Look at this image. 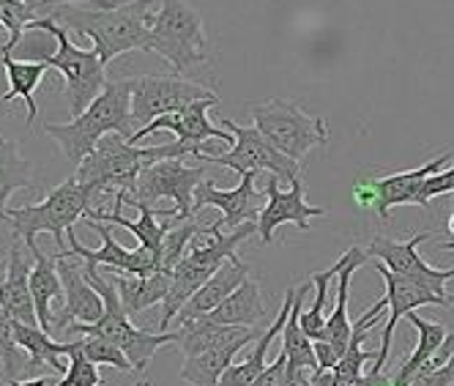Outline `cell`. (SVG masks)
<instances>
[{"instance_id":"23","label":"cell","mask_w":454,"mask_h":386,"mask_svg":"<svg viewBox=\"0 0 454 386\" xmlns=\"http://www.w3.org/2000/svg\"><path fill=\"white\" fill-rule=\"evenodd\" d=\"M370 261V252L362 249V247H350L348 252H342L337 257V277H340V288H337V304L326 320V335H323V340L332 343L334 351L340 353V357H345V351L350 345V335H353V324L348 318V302H350V277L359 272L364 264Z\"/></svg>"},{"instance_id":"39","label":"cell","mask_w":454,"mask_h":386,"mask_svg":"<svg viewBox=\"0 0 454 386\" xmlns=\"http://www.w3.org/2000/svg\"><path fill=\"white\" fill-rule=\"evenodd\" d=\"M451 192H454V168H446L438 176L427 178V184H425V201L430 203L433 198L451 195Z\"/></svg>"},{"instance_id":"1","label":"cell","mask_w":454,"mask_h":386,"mask_svg":"<svg viewBox=\"0 0 454 386\" xmlns=\"http://www.w3.org/2000/svg\"><path fill=\"white\" fill-rule=\"evenodd\" d=\"M192 151L181 143L170 146H132L123 135H107L96 151L77 168V181L85 189L90 209H96L105 195H135V186L143 170L165 162V159H184ZM88 209V211H90Z\"/></svg>"},{"instance_id":"49","label":"cell","mask_w":454,"mask_h":386,"mask_svg":"<svg viewBox=\"0 0 454 386\" xmlns=\"http://www.w3.org/2000/svg\"><path fill=\"white\" fill-rule=\"evenodd\" d=\"M0 25H4V17H0Z\"/></svg>"},{"instance_id":"42","label":"cell","mask_w":454,"mask_h":386,"mask_svg":"<svg viewBox=\"0 0 454 386\" xmlns=\"http://www.w3.org/2000/svg\"><path fill=\"white\" fill-rule=\"evenodd\" d=\"M353 201L362 209H375V186H372V176L359 178L353 184Z\"/></svg>"},{"instance_id":"29","label":"cell","mask_w":454,"mask_h":386,"mask_svg":"<svg viewBox=\"0 0 454 386\" xmlns=\"http://www.w3.org/2000/svg\"><path fill=\"white\" fill-rule=\"evenodd\" d=\"M208 318L214 324L241 327V329H252L261 324L266 318V304L261 299V285H257V280L249 274L239 291L227 296L214 312H208Z\"/></svg>"},{"instance_id":"34","label":"cell","mask_w":454,"mask_h":386,"mask_svg":"<svg viewBox=\"0 0 454 386\" xmlns=\"http://www.w3.org/2000/svg\"><path fill=\"white\" fill-rule=\"evenodd\" d=\"M200 233H203V228H200L198 222H194V217H192V219H186V222H181V225H176V228H170V231H168V236H165V244H161L159 272L173 274V269L184 261L186 249L192 247V241L198 239Z\"/></svg>"},{"instance_id":"8","label":"cell","mask_w":454,"mask_h":386,"mask_svg":"<svg viewBox=\"0 0 454 386\" xmlns=\"http://www.w3.org/2000/svg\"><path fill=\"white\" fill-rule=\"evenodd\" d=\"M148 52L168 60L181 77L192 67L208 63V42L200 12L184 0H161V9L151 17Z\"/></svg>"},{"instance_id":"47","label":"cell","mask_w":454,"mask_h":386,"mask_svg":"<svg viewBox=\"0 0 454 386\" xmlns=\"http://www.w3.org/2000/svg\"><path fill=\"white\" fill-rule=\"evenodd\" d=\"M4 274H6V266H4V264H0V280H4Z\"/></svg>"},{"instance_id":"12","label":"cell","mask_w":454,"mask_h":386,"mask_svg":"<svg viewBox=\"0 0 454 386\" xmlns=\"http://www.w3.org/2000/svg\"><path fill=\"white\" fill-rule=\"evenodd\" d=\"M216 96L211 88L184 80L181 75H143L135 77L132 85V126L140 132L143 126L156 121L159 115L181 113L194 102Z\"/></svg>"},{"instance_id":"26","label":"cell","mask_w":454,"mask_h":386,"mask_svg":"<svg viewBox=\"0 0 454 386\" xmlns=\"http://www.w3.org/2000/svg\"><path fill=\"white\" fill-rule=\"evenodd\" d=\"M247 335H252V329L214 324L208 315H200V318H192V320H186V324H181L176 348L184 353V359H192V357H200V353H206V351L222 348L227 343H236Z\"/></svg>"},{"instance_id":"21","label":"cell","mask_w":454,"mask_h":386,"mask_svg":"<svg viewBox=\"0 0 454 386\" xmlns=\"http://www.w3.org/2000/svg\"><path fill=\"white\" fill-rule=\"evenodd\" d=\"M34 272H30V291H34L39 329L55 337L58 320L67 310V294H63V282L58 274V255H44L42 247L34 252Z\"/></svg>"},{"instance_id":"38","label":"cell","mask_w":454,"mask_h":386,"mask_svg":"<svg viewBox=\"0 0 454 386\" xmlns=\"http://www.w3.org/2000/svg\"><path fill=\"white\" fill-rule=\"evenodd\" d=\"M408 386H454V357L438 370L416 375Z\"/></svg>"},{"instance_id":"7","label":"cell","mask_w":454,"mask_h":386,"mask_svg":"<svg viewBox=\"0 0 454 386\" xmlns=\"http://www.w3.org/2000/svg\"><path fill=\"white\" fill-rule=\"evenodd\" d=\"M27 28H42L47 30L50 36H55L58 50L44 60L50 69H58L63 77V93H67L69 102V113L72 118H80L93 99L105 91V85L110 83L105 75V60L99 58L96 50H80L67 28H60L55 20L50 17H39L34 20Z\"/></svg>"},{"instance_id":"41","label":"cell","mask_w":454,"mask_h":386,"mask_svg":"<svg viewBox=\"0 0 454 386\" xmlns=\"http://www.w3.org/2000/svg\"><path fill=\"white\" fill-rule=\"evenodd\" d=\"M315 357H317V370H334L342 359L334 351V345L326 340H315Z\"/></svg>"},{"instance_id":"16","label":"cell","mask_w":454,"mask_h":386,"mask_svg":"<svg viewBox=\"0 0 454 386\" xmlns=\"http://www.w3.org/2000/svg\"><path fill=\"white\" fill-rule=\"evenodd\" d=\"M425 241H430V231L416 233L408 241H395V239H386V236H375L370 241L367 252H370V257L380 261L388 272L427 285L441 296H449L446 294V282L454 280V266L451 269H435V266L425 264V257L419 255V244H425Z\"/></svg>"},{"instance_id":"24","label":"cell","mask_w":454,"mask_h":386,"mask_svg":"<svg viewBox=\"0 0 454 386\" xmlns=\"http://www.w3.org/2000/svg\"><path fill=\"white\" fill-rule=\"evenodd\" d=\"M247 277H249V266L241 261L239 255L231 257V261H227V264H224L203 288H200V291L184 304V310L178 312V324H186V320H192V318H200V315L214 312L227 296L239 291Z\"/></svg>"},{"instance_id":"10","label":"cell","mask_w":454,"mask_h":386,"mask_svg":"<svg viewBox=\"0 0 454 386\" xmlns=\"http://www.w3.org/2000/svg\"><path fill=\"white\" fill-rule=\"evenodd\" d=\"M222 129H227L233 138H236V146L227 151V154H200L194 159H200L206 165H219V168H231L236 170L239 176L244 173H269V176H277L279 181L290 184L301 176V168L296 159L285 156L282 151H277L257 126H241L231 118H219Z\"/></svg>"},{"instance_id":"35","label":"cell","mask_w":454,"mask_h":386,"mask_svg":"<svg viewBox=\"0 0 454 386\" xmlns=\"http://www.w3.org/2000/svg\"><path fill=\"white\" fill-rule=\"evenodd\" d=\"M0 362H4V375L6 383L17 381L27 362L22 359V348L17 343V329H14V318L0 307Z\"/></svg>"},{"instance_id":"17","label":"cell","mask_w":454,"mask_h":386,"mask_svg":"<svg viewBox=\"0 0 454 386\" xmlns=\"http://www.w3.org/2000/svg\"><path fill=\"white\" fill-rule=\"evenodd\" d=\"M254 178L257 173H244L241 176V184L233 186V189H216L214 181H200L198 189H194V214L203 211L206 206H214L222 211V217L216 219L219 228H227V231H236L247 222H254L261 219V211H263V198L266 192L254 186Z\"/></svg>"},{"instance_id":"33","label":"cell","mask_w":454,"mask_h":386,"mask_svg":"<svg viewBox=\"0 0 454 386\" xmlns=\"http://www.w3.org/2000/svg\"><path fill=\"white\" fill-rule=\"evenodd\" d=\"M34 186L30 176V162L20 154V146L14 140L0 138V219H9V198L20 189Z\"/></svg>"},{"instance_id":"13","label":"cell","mask_w":454,"mask_h":386,"mask_svg":"<svg viewBox=\"0 0 454 386\" xmlns=\"http://www.w3.org/2000/svg\"><path fill=\"white\" fill-rule=\"evenodd\" d=\"M375 269L378 274L383 277V285H386V304H388V318H386V332L380 337V348H378V359L372 362L370 373H383L386 362H388V353H392V340H395V329L400 324V318L408 315V312H416L419 307H427V304H435V307H451L454 299L451 296H441L435 294L433 288L421 285V282H413L408 277H400L395 272H388L380 261H375Z\"/></svg>"},{"instance_id":"30","label":"cell","mask_w":454,"mask_h":386,"mask_svg":"<svg viewBox=\"0 0 454 386\" xmlns=\"http://www.w3.org/2000/svg\"><path fill=\"white\" fill-rule=\"evenodd\" d=\"M14 329H17L20 348L30 357L27 359V367H25V375L27 378H36V370L39 367H50L55 373L67 375L69 362H63V357H67V343H55V337H50L39 327L22 324V320H14Z\"/></svg>"},{"instance_id":"36","label":"cell","mask_w":454,"mask_h":386,"mask_svg":"<svg viewBox=\"0 0 454 386\" xmlns=\"http://www.w3.org/2000/svg\"><path fill=\"white\" fill-rule=\"evenodd\" d=\"M67 357H69V370L60 378V386H102L99 365H93L85 351L82 340L80 343H67Z\"/></svg>"},{"instance_id":"3","label":"cell","mask_w":454,"mask_h":386,"mask_svg":"<svg viewBox=\"0 0 454 386\" xmlns=\"http://www.w3.org/2000/svg\"><path fill=\"white\" fill-rule=\"evenodd\" d=\"M151 4L153 0H132L110 12L85 9V6H60L52 9L50 20L60 28L77 30L93 42V50L99 52L105 67L123 52L151 47Z\"/></svg>"},{"instance_id":"14","label":"cell","mask_w":454,"mask_h":386,"mask_svg":"<svg viewBox=\"0 0 454 386\" xmlns=\"http://www.w3.org/2000/svg\"><path fill=\"white\" fill-rule=\"evenodd\" d=\"M219 102V96H211V99H203V102H194L189 105L186 110L181 113H168V115H159L156 121H151L148 126H143L140 132H135L132 138H129V143L137 146L140 140L156 135V132H173L181 143L192 151V156H200L203 154V143L206 140H222L227 146H236V138L227 132V129L216 126L211 118H208V110Z\"/></svg>"},{"instance_id":"18","label":"cell","mask_w":454,"mask_h":386,"mask_svg":"<svg viewBox=\"0 0 454 386\" xmlns=\"http://www.w3.org/2000/svg\"><path fill=\"white\" fill-rule=\"evenodd\" d=\"M279 178L277 176H269L266 178V206L261 211V219H257V236H261L263 244H271L274 241V233L282 225H299V231L309 233V219L312 217H326V209L320 206H309L304 201L307 195V186L301 181V176L296 181H290V189L282 192L279 189Z\"/></svg>"},{"instance_id":"2","label":"cell","mask_w":454,"mask_h":386,"mask_svg":"<svg viewBox=\"0 0 454 386\" xmlns=\"http://www.w3.org/2000/svg\"><path fill=\"white\" fill-rule=\"evenodd\" d=\"M132 85L135 77L107 83L105 91L96 96L93 105L69 123H44V135H50L67 159L80 168L85 159L96 151L107 135L132 138Z\"/></svg>"},{"instance_id":"46","label":"cell","mask_w":454,"mask_h":386,"mask_svg":"<svg viewBox=\"0 0 454 386\" xmlns=\"http://www.w3.org/2000/svg\"><path fill=\"white\" fill-rule=\"evenodd\" d=\"M441 249H454V241L451 244H441Z\"/></svg>"},{"instance_id":"31","label":"cell","mask_w":454,"mask_h":386,"mask_svg":"<svg viewBox=\"0 0 454 386\" xmlns=\"http://www.w3.org/2000/svg\"><path fill=\"white\" fill-rule=\"evenodd\" d=\"M408 320H411V324L416 327V332H419V343H416V348H413L411 357L400 365V370L392 375L395 386H408L421 370H425V365L441 351L443 340H446L449 332H451L449 327L438 324V320L421 318L419 312H408Z\"/></svg>"},{"instance_id":"43","label":"cell","mask_w":454,"mask_h":386,"mask_svg":"<svg viewBox=\"0 0 454 386\" xmlns=\"http://www.w3.org/2000/svg\"><path fill=\"white\" fill-rule=\"evenodd\" d=\"M282 386H312L309 381V370H299V367H290L287 365V375Z\"/></svg>"},{"instance_id":"19","label":"cell","mask_w":454,"mask_h":386,"mask_svg":"<svg viewBox=\"0 0 454 386\" xmlns=\"http://www.w3.org/2000/svg\"><path fill=\"white\" fill-rule=\"evenodd\" d=\"M451 159H454V154H441L416 170L392 173V176H372V186H375V209L372 211H378L380 219H388V211L395 206L427 209L430 203L425 201V184H427V178L446 170V165H451Z\"/></svg>"},{"instance_id":"22","label":"cell","mask_w":454,"mask_h":386,"mask_svg":"<svg viewBox=\"0 0 454 386\" xmlns=\"http://www.w3.org/2000/svg\"><path fill=\"white\" fill-rule=\"evenodd\" d=\"M58 274L63 282V294H67V310L58 320V335L67 332L72 324H96L105 315V302L96 294V288L85 277V266L69 264V257H58Z\"/></svg>"},{"instance_id":"37","label":"cell","mask_w":454,"mask_h":386,"mask_svg":"<svg viewBox=\"0 0 454 386\" xmlns=\"http://www.w3.org/2000/svg\"><path fill=\"white\" fill-rule=\"evenodd\" d=\"M82 351H85V357L93 365H110V367H115L121 373H132L135 370L126 353L115 343H110L105 337H82Z\"/></svg>"},{"instance_id":"32","label":"cell","mask_w":454,"mask_h":386,"mask_svg":"<svg viewBox=\"0 0 454 386\" xmlns=\"http://www.w3.org/2000/svg\"><path fill=\"white\" fill-rule=\"evenodd\" d=\"M309 294V282L299 285L296 291V302L294 310L287 315V324L282 329V353L287 357L290 367H299V370H317V357H315V343L304 335L301 324H299V315L304 310V299Z\"/></svg>"},{"instance_id":"5","label":"cell","mask_w":454,"mask_h":386,"mask_svg":"<svg viewBox=\"0 0 454 386\" xmlns=\"http://www.w3.org/2000/svg\"><path fill=\"white\" fill-rule=\"evenodd\" d=\"M85 277L96 288V294L102 296L105 315L96 320V324H72L67 332L82 335V337H105V340L115 343L129 357V362H132L135 370H145L148 362L153 359V353L161 345H170V343L176 345L178 343V329L176 332H159V335L137 329L132 320H129V312L123 310L121 296H118L115 285L110 282L107 274H102L99 269H88L85 266Z\"/></svg>"},{"instance_id":"25","label":"cell","mask_w":454,"mask_h":386,"mask_svg":"<svg viewBox=\"0 0 454 386\" xmlns=\"http://www.w3.org/2000/svg\"><path fill=\"white\" fill-rule=\"evenodd\" d=\"M99 272L110 277V282L115 285V291L121 296V304L129 315H137L159 302H165L173 288V274L168 272H153L148 277L110 272V269H99Z\"/></svg>"},{"instance_id":"28","label":"cell","mask_w":454,"mask_h":386,"mask_svg":"<svg viewBox=\"0 0 454 386\" xmlns=\"http://www.w3.org/2000/svg\"><path fill=\"white\" fill-rule=\"evenodd\" d=\"M0 63H4L6 69V80H9V91L4 93V105H9L12 99H22L25 107H27V123L36 126V115H39V107H36V88L42 85L44 75H47V63L44 60H17L12 55H0Z\"/></svg>"},{"instance_id":"45","label":"cell","mask_w":454,"mask_h":386,"mask_svg":"<svg viewBox=\"0 0 454 386\" xmlns=\"http://www.w3.org/2000/svg\"><path fill=\"white\" fill-rule=\"evenodd\" d=\"M449 233H454V214H451V219H449Z\"/></svg>"},{"instance_id":"40","label":"cell","mask_w":454,"mask_h":386,"mask_svg":"<svg viewBox=\"0 0 454 386\" xmlns=\"http://www.w3.org/2000/svg\"><path fill=\"white\" fill-rule=\"evenodd\" d=\"M285 375H287V357L279 351V353H277V359L269 365V370H266L261 378H254L249 386H282V383H285Z\"/></svg>"},{"instance_id":"20","label":"cell","mask_w":454,"mask_h":386,"mask_svg":"<svg viewBox=\"0 0 454 386\" xmlns=\"http://www.w3.org/2000/svg\"><path fill=\"white\" fill-rule=\"evenodd\" d=\"M30 272H34V255L20 241L9 249L6 274L0 280V307L14 320H22L27 327H39L34 291H30Z\"/></svg>"},{"instance_id":"11","label":"cell","mask_w":454,"mask_h":386,"mask_svg":"<svg viewBox=\"0 0 454 386\" xmlns=\"http://www.w3.org/2000/svg\"><path fill=\"white\" fill-rule=\"evenodd\" d=\"M200 181H206V168H189V165H184V159H165V162H159L140 173L135 195H129V198L148 203V206L170 198L176 203V211L165 214L161 222H165L168 228H176V225L194 217V211H192L194 189H198Z\"/></svg>"},{"instance_id":"9","label":"cell","mask_w":454,"mask_h":386,"mask_svg":"<svg viewBox=\"0 0 454 386\" xmlns=\"http://www.w3.org/2000/svg\"><path fill=\"white\" fill-rule=\"evenodd\" d=\"M249 115L254 126L261 129V135L277 151L296 159V162H301L312 148L329 143L326 118L309 115L294 99H266L261 105L249 107Z\"/></svg>"},{"instance_id":"6","label":"cell","mask_w":454,"mask_h":386,"mask_svg":"<svg viewBox=\"0 0 454 386\" xmlns=\"http://www.w3.org/2000/svg\"><path fill=\"white\" fill-rule=\"evenodd\" d=\"M90 209V201L85 195V189L80 186L77 176H69L60 186L50 189V195L42 203L34 206H22L9 211V222L14 228V236L34 252L39 247L36 236L39 233H52L55 236V255L58 257H69L67 247V233L74 231V222L85 217Z\"/></svg>"},{"instance_id":"48","label":"cell","mask_w":454,"mask_h":386,"mask_svg":"<svg viewBox=\"0 0 454 386\" xmlns=\"http://www.w3.org/2000/svg\"><path fill=\"white\" fill-rule=\"evenodd\" d=\"M137 386H151V383H148V381H143V383H137Z\"/></svg>"},{"instance_id":"44","label":"cell","mask_w":454,"mask_h":386,"mask_svg":"<svg viewBox=\"0 0 454 386\" xmlns=\"http://www.w3.org/2000/svg\"><path fill=\"white\" fill-rule=\"evenodd\" d=\"M9 386H60V378H55V375H36V378H25V381H12Z\"/></svg>"},{"instance_id":"27","label":"cell","mask_w":454,"mask_h":386,"mask_svg":"<svg viewBox=\"0 0 454 386\" xmlns=\"http://www.w3.org/2000/svg\"><path fill=\"white\" fill-rule=\"evenodd\" d=\"M261 335H247L236 343H227L222 348L206 351L200 357H192L184 362L181 367V381H186L189 386H222V375L236 365V353L244 351L247 343L257 340Z\"/></svg>"},{"instance_id":"15","label":"cell","mask_w":454,"mask_h":386,"mask_svg":"<svg viewBox=\"0 0 454 386\" xmlns=\"http://www.w3.org/2000/svg\"><path fill=\"white\" fill-rule=\"evenodd\" d=\"M88 228L99 233L102 247L99 249H88L85 244H80L77 233L69 231V252L82 257V264L88 269H110V272H123V274H137V277H148L153 272H159V257L148 249V247H135V249H126L123 244L115 241L113 231L107 228L105 222H96V219H85Z\"/></svg>"},{"instance_id":"4","label":"cell","mask_w":454,"mask_h":386,"mask_svg":"<svg viewBox=\"0 0 454 386\" xmlns=\"http://www.w3.org/2000/svg\"><path fill=\"white\" fill-rule=\"evenodd\" d=\"M219 222H211L208 228H203V233L192 241V247L186 249L184 261L173 269V288L168 299L161 302V315H159V327L161 332H168L170 320L178 318V312L184 310V304L200 291V288L227 264L231 257H236L239 244H244L249 236L257 233V225L247 222L241 228L231 231V233H219Z\"/></svg>"}]
</instances>
